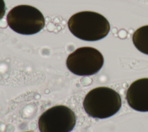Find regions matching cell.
<instances>
[{"instance_id":"obj_1","label":"cell","mask_w":148,"mask_h":132,"mask_svg":"<svg viewBox=\"0 0 148 132\" xmlns=\"http://www.w3.org/2000/svg\"><path fill=\"white\" fill-rule=\"evenodd\" d=\"M68 25L71 33L86 41L100 40L108 34L110 24L102 14L92 11H82L72 15Z\"/></svg>"},{"instance_id":"obj_2","label":"cell","mask_w":148,"mask_h":132,"mask_svg":"<svg viewBox=\"0 0 148 132\" xmlns=\"http://www.w3.org/2000/svg\"><path fill=\"white\" fill-rule=\"evenodd\" d=\"M83 105L89 116L105 119L114 115L120 110L121 99L116 90L108 87H98L86 95Z\"/></svg>"},{"instance_id":"obj_3","label":"cell","mask_w":148,"mask_h":132,"mask_svg":"<svg viewBox=\"0 0 148 132\" xmlns=\"http://www.w3.org/2000/svg\"><path fill=\"white\" fill-rule=\"evenodd\" d=\"M6 20L9 27L23 35H33L40 31L45 25L43 14L37 8L27 5L13 8L8 13Z\"/></svg>"},{"instance_id":"obj_4","label":"cell","mask_w":148,"mask_h":132,"mask_svg":"<svg viewBox=\"0 0 148 132\" xmlns=\"http://www.w3.org/2000/svg\"><path fill=\"white\" fill-rule=\"evenodd\" d=\"M104 63L102 53L91 47H81L69 54L66 61L68 69L79 76H89L97 73Z\"/></svg>"},{"instance_id":"obj_5","label":"cell","mask_w":148,"mask_h":132,"mask_svg":"<svg viewBox=\"0 0 148 132\" xmlns=\"http://www.w3.org/2000/svg\"><path fill=\"white\" fill-rule=\"evenodd\" d=\"M76 115L69 107L60 105L45 111L38 119L40 132H70L76 124Z\"/></svg>"},{"instance_id":"obj_6","label":"cell","mask_w":148,"mask_h":132,"mask_svg":"<svg viewBox=\"0 0 148 132\" xmlns=\"http://www.w3.org/2000/svg\"><path fill=\"white\" fill-rule=\"evenodd\" d=\"M126 99L132 109L140 112H148V78L133 82L127 90Z\"/></svg>"},{"instance_id":"obj_7","label":"cell","mask_w":148,"mask_h":132,"mask_svg":"<svg viewBox=\"0 0 148 132\" xmlns=\"http://www.w3.org/2000/svg\"><path fill=\"white\" fill-rule=\"evenodd\" d=\"M132 42L139 51L148 55V25H143L134 32Z\"/></svg>"},{"instance_id":"obj_8","label":"cell","mask_w":148,"mask_h":132,"mask_svg":"<svg viewBox=\"0 0 148 132\" xmlns=\"http://www.w3.org/2000/svg\"><path fill=\"white\" fill-rule=\"evenodd\" d=\"M6 12V5L4 0H0V20L3 18Z\"/></svg>"},{"instance_id":"obj_9","label":"cell","mask_w":148,"mask_h":132,"mask_svg":"<svg viewBox=\"0 0 148 132\" xmlns=\"http://www.w3.org/2000/svg\"><path fill=\"white\" fill-rule=\"evenodd\" d=\"M24 132H33V131H24Z\"/></svg>"}]
</instances>
